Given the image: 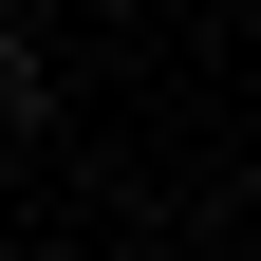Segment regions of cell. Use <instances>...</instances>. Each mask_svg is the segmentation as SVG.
Wrapping results in <instances>:
<instances>
[{
    "instance_id": "6da1fadb",
    "label": "cell",
    "mask_w": 261,
    "mask_h": 261,
    "mask_svg": "<svg viewBox=\"0 0 261 261\" xmlns=\"http://www.w3.org/2000/svg\"><path fill=\"white\" fill-rule=\"evenodd\" d=\"M19 93H38V56H19V38H0V112H19Z\"/></svg>"
}]
</instances>
